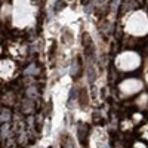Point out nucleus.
Here are the masks:
<instances>
[{"label":"nucleus","mask_w":148,"mask_h":148,"mask_svg":"<svg viewBox=\"0 0 148 148\" xmlns=\"http://www.w3.org/2000/svg\"><path fill=\"white\" fill-rule=\"evenodd\" d=\"M62 148H74L71 138L67 136V135H65V136H62Z\"/></svg>","instance_id":"nucleus-8"},{"label":"nucleus","mask_w":148,"mask_h":148,"mask_svg":"<svg viewBox=\"0 0 148 148\" xmlns=\"http://www.w3.org/2000/svg\"><path fill=\"white\" fill-rule=\"evenodd\" d=\"M142 88H144L142 80L135 79V77H129V79H125L119 83V93L123 98H127V96H133L138 92H141Z\"/></svg>","instance_id":"nucleus-4"},{"label":"nucleus","mask_w":148,"mask_h":148,"mask_svg":"<svg viewBox=\"0 0 148 148\" xmlns=\"http://www.w3.org/2000/svg\"><path fill=\"white\" fill-rule=\"evenodd\" d=\"M88 136H89V126L82 123V125H79V141L83 144V147L88 145Z\"/></svg>","instance_id":"nucleus-6"},{"label":"nucleus","mask_w":148,"mask_h":148,"mask_svg":"<svg viewBox=\"0 0 148 148\" xmlns=\"http://www.w3.org/2000/svg\"><path fill=\"white\" fill-rule=\"evenodd\" d=\"M132 148H148V145H145L144 142H135L132 145Z\"/></svg>","instance_id":"nucleus-10"},{"label":"nucleus","mask_w":148,"mask_h":148,"mask_svg":"<svg viewBox=\"0 0 148 148\" xmlns=\"http://www.w3.org/2000/svg\"><path fill=\"white\" fill-rule=\"evenodd\" d=\"M16 71V65L12 62L10 59H2L0 61V79H10Z\"/></svg>","instance_id":"nucleus-5"},{"label":"nucleus","mask_w":148,"mask_h":148,"mask_svg":"<svg viewBox=\"0 0 148 148\" xmlns=\"http://www.w3.org/2000/svg\"><path fill=\"white\" fill-rule=\"evenodd\" d=\"M51 148H52V147H51Z\"/></svg>","instance_id":"nucleus-11"},{"label":"nucleus","mask_w":148,"mask_h":148,"mask_svg":"<svg viewBox=\"0 0 148 148\" xmlns=\"http://www.w3.org/2000/svg\"><path fill=\"white\" fill-rule=\"evenodd\" d=\"M136 107L141 108V110H145L148 107V95H142L141 98L136 99Z\"/></svg>","instance_id":"nucleus-7"},{"label":"nucleus","mask_w":148,"mask_h":148,"mask_svg":"<svg viewBox=\"0 0 148 148\" xmlns=\"http://www.w3.org/2000/svg\"><path fill=\"white\" fill-rule=\"evenodd\" d=\"M125 31L132 37H144L148 34V14L142 9L130 10L125 18Z\"/></svg>","instance_id":"nucleus-2"},{"label":"nucleus","mask_w":148,"mask_h":148,"mask_svg":"<svg viewBox=\"0 0 148 148\" xmlns=\"http://www.w3.org/2000/svg\"><path fill=\"white\" fill-rule=\"evenodd\" d=\"M114 65L121 73L135 71L136 68L141 67V55L136 53L135 51H123L116 56Z\"/></svg>","instance_id":"nucleus-3"},{"label":"nucleus","mask_w":148,"mask_h":148,"mask_svg":"<svg viewBox=\"0 0 148 148\" xmlns=\"http://www.w3.org/2000/svg\"><path fill=\"white\" fill-rule=\"evenodd\" d=\"M36 9L31 0H12L10 21L16 28H28L34 24Z\"/></svg>","instance_id":"nucleus-1"},{"label":"nucleus","mask_w":148,"mask_h":148,"mask_svg":"<svg viewBox=\"0 0 148 148\" xmlns=\"http://www.w3.org/2000/svg\"><path fill=\"white\" fill-rule=\"evenodd\" d=\"M79 102L84 107L86 104H88V95H86V90H82L80 95H79Z\"/></svg>","instance_id":"nucleus-9"}]
</instances>
